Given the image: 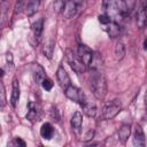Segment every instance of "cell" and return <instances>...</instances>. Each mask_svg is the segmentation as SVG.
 Returning <instances> with one entry per match:
<instances>
[{
	"label": "cell",
	"instance_id": "22",
	"mask_svg": "<svg viewBox=\"0 0 147 147\" xmlns=\"http://www.w3.org/2000/svg\"><path fill=\"white\" fill-rule=\"evenodd\" d=\"M49 117H51L52 121H54V122H56V123L60 121V111H59V109H57L56 107H52V108H51Z\"/></svg>",
	"mask_w": 147,
	"mask_h": 147
},
{
	"label": "cell",
	"instance_id": "25",
	"mask_svg": "<svg viewBox=\"0 0 147 147\" xmlns=\"http://www.w3.org/2000/svg\"><path fill=\"white\" fill-rule=\"evenodd\" d=\"M5 105H6V93H5L3 85L0 84V109L3 108Z\"/></svg>",
	"mask_w": 147,
	"mask_h": 147
},
{
	"label": "cell",
	"instance_id": "13",
	"mask_svg": "<svg viewBox=\"0 0 147 147\" xmlns=\"http://www.w3.org/2000/svg\"><path fill=\"white\" fill-rule=\"evenodd\" d=\"M20 100V84L17 78L13 79V88H11V96H10V103L13 107H16L17 101Z\"/></svg>",
	"mask_w": 147,
	"mask_h": 147
},
{
	"label": "cell",
	"instance_id": "7",
	"mask_svg": "<svg viewBox=\"0 0 147 147\" xmlns=\"http://www.w3.org/2000/svg\"><path fill=\"white\" fill-rule=\"evenodd\" d=\"M56 78H57V82L60 84V86L64 90L65 87H68L69 85H71V80H70V77L68 75V72L64 70L63 67H59L57 68V71H56Z\"/></svg>",
	"mask_w": 147,
	"mask_h": 147
},
{
	"label": "cell",
	"instance_id": "12",
	"mask_svg": "<svg viewBox=\"0 0 147 147\" xmlns=\"http://www.w3.org/2000/svg\"><path fill=\"white\" fill-rule=\"evenodd\" d=\"M146 144L145 141V133L141 129L140 125H138L136 127V132H134V138H133V145L138 146V147H144Z\"/></svg>",
	"mask_w": 147,
	"mask_h": 147
},
{
	"label": "cell",
	"instance_id": "29",
	"mask_svg": "<svg viewBox=\"0 0 147 147\" xmlns=\"http://www.w3.org/2000/svg\"><path fill=\"white\" fill-rule=\"evenodd\" d=\"M11 145H21V146H25V142L22 140V139H20V138H15L14 140H13V142H11Z\"/></svg>",
	"mask_w": 147,
	"mask_h": 147
},
{
	"label": "cell",
	"instance_id": "20",
	"mask_svg": "<svg viewBox=\"0 0 147 147\" xmlns=\"http://www.w3.org/2000/svg\"><path fill=\"white\" fill-rule=\"evenodd\" d=\"M54 45H55V41H54L52 38L48 39V40L45 42V45H44V47H42V53H44V55H45L47 59H52L53 51H54Z\"/></svg>",
	"mask_w": 147,
	"mask_h": 147
},
{
	"label": "cell",
	"instance_id": "15",
	"mask_svg": "<svg viewBox=\"0 0 147 147\" xmlns=\"http://www.w3.org/2000/svg\"><path fill=\"white\" fill-rule=\"evenodd\" d=\"M130 134H131V126L129 124H124L118 130V140L122 144H125L126 140L129 139Z\"/></svg>",
	"mask_w": 147,
	"mask_h": 147
},
{
	"label": "cell",
	"instance_id": "8",
	"mask_svg": "<svg viewBox=\"0 0 147 147\" xmlns=\"http://www.w3.org/2000/svg\"><path fill=\"white\" fill-rule=\"evenodd\" d=\"M42 29H44V18L37 20V21L31 25V31H32L31 39H34L37 44H38V41H39V39H40Z\"/></svg>",
	"mask_w": 147,
	"mask_h": 147
},
{
	"label": "cell",
	"instance_id": "30",
	"mask_svg": "<svg viewBox=\"0 0 147 147\" xmlns=\"http://www.w3.org/2000/svg\"><path fill=\"white\" fill-rule=\"evenodd\" d=\"M6 59H7V63H8V65H9V64L13 65V54H11V53H7Z\"/></svg>",
	"mask_w": 147,
	"mask_h": 147
},
{
	"label": "cell",
	"instance_id": "10",
	"mask_svg": "<svg viewBox=\"0 0 147 147\" xmlns=\"http://www.w3.org/2000/svg\"><path fill=\"white\" fill-rule=\"evenodd\" d=\"M32 74H33L34 82L37 84H41L42 79L46 77V74H45L44 68L40 64H38V63H33L32 64Z\"/></svg>",
	"mask_w": 147,
	"mask_h": 147
},
{
	"label": "cell",
	"instance_id": "18",
	"mask_svg": "<svg viewBox=\"0 0 147 147\" xmlns=\"http://www.w3.org/2000/svg\"><path fill=\"white\" fill-rule=\"evenodd\" d=\"M40 134L44 139H47V140L52 139V137L54 134V129H53L52 124L51 123H44L41 129H40Z\"/></svg>",
	"mask_w": 147,
	"mask_h": 147
},
{
	"label": "cell",
	"instance_id": "6",
	"mask_svg": "<svg viewBox=\"0 0 147 147\" xmlns=\"http://www.w3.org/2000/svg\"><path fill=\"white\" fill-rule=\"evenodd\" d=\"M28 114H26V118L30 119L31 122H37L40 119V115H41V111H40V108L39 106L36 103V102H29L28 103Z\"/></svg>",
	"mask_w": 147,
	"mask_h": 147
},
{
	"label": "cell",
	"instance_id": "14",
	"mask_svg": "<svg viewBox=\"0 0 147 147\" xmlns=\"http://www.w3.org/2000/svg\"><path fill=\"white\" fill-rule=\"evenodd\" d=\"M70 123H71L72 130H74L76 133H78V132L80 131V129H82V123H83V115H82V113L76 111V113L72 115Z\"/></svg>",
	"mask_w": 147,
	"mask_h": 147
},
{
	"label": "cell",
	"instance_id": "23",
	"mask_svg": "<svg viewBox=\"0 0 147 147\" xmlns=\"http://www.w3.org/2000/svg\"><path fill=\"white\" fill-rule=\"evenodd\" d=\"M25 3H26V0H17V2H16V5H15V8H14V13H15V14L22 13V10H23L24 7H25Z\"/></svg>",
	"mask_w": 147,
	"mask_h": 147
},
{
	"label": "cell",
	"instance_id": "4",
	"mask_svg": "<svg viewBox=\"0 0 147 147\" xmlns=\"http://www.w3.org/2000/svg\"><path fill=\"white\" fill-rule=\"evenodd\" d=\"M64 94L68 99H70L71 101L74 102H77V103H83L85 102V95L83 93V91L74 85H69L68 87L64 88Z\"/></svg>",
	"mask_w": 147,
	"mask_h": 147
},
{
	"label": "cell",
	"instance_id": "2",
	"mask_svg": "<svg viewBox=\"0 0 147 147\" xmlns=\"http://www.w3.org/2000/svg\"><path fill=\"white\" fill-rule=\"evenodd\" d=\"M65 57H67V61H68L70 68H71L75 72H77V74H83V72L86 71V65L79 60L78 55L75 54L72 49H70V48H67V49H65Z\"/></svg>",
	"mask_w": 147,
	"mask_h": 147
},
{
	"label": "cell",
	"instance_id": "11",
	"mask_svg": "<svg viewBox=\"0 0 147 147\" xmlns=\"http://www.w3.org/2000/svg\"><path fill=\"white\" fill-rule=\"evenodd\" d=\"M146 18H147V15H146V0H141V8L137 14V23H138V26L140 29L145 28Z\"/></svg>",
	"mask_w": 147,
	"mask_h": 147
},
{
	"label": "cell",
	"instance_id": "17",
	"mask_svg": "<svg viewBox=\"0 0 147 147\" xmlns=\"http://www.w3.org/2000/svg\"><path fill=\"white\" fill-rule=\"evenodd\" d=\"M106 26H107V32H108L109 37H111V38H116L119 34V32H121V26L115 21H111Z\"/></svg>",
	"mask_w": 147,
	"mask_h": 147
},
{
	"label": "cell",
	"instance_id": "16",
	"mask_svg": "<svg viewBox=\"0 0 147 147\" xmlns=\"http://www.w3.org/2000/svg\"><path fill=\"white\" fill-rule=\"evenodd\" d=\"M82 108H83V113L87 116V117H94L96 115V106L93 102H83L82 103Z\"/></svg>",
	"mask_w": 147,
	"mask_h": 147
},
{
	"label": "cell",
	"instance_id": "26",
	"mask_svg": "<svg viewBox=\"0 0 147 147\" xmlns=\"http://www.w3.org/2000/svg\"><path fill=\"white\" fill-rule=\"evenodd\" d=\"M99 22L101 23V24H103V25H107L108 23H110L111 22V18L107 15V14H102V15H99Z\"/></svg>",
	"mask_w": 147,
	"mask_h": 147
},
{
	"label": "cell",
	"instance_id": "1",
	"mask_svg": "<svg viewBox=\"0 0 147 147\" xmlns=\"http://www.w3.org/2000/svg\"><path fill=\"white\" fill-rule=\"evenodd\" d=\"M88 83L93 95L99 100H103L107 94V80L105 75L100 72L99 69H92L88 76Z\"/></svg>",
	"mask_w": 147,
	"mask_h": 147
},
{
	"label": "cell",
	"instance_id": "19",
	"mask_svg": "<svg viewBox=\"0 0 147 147\" xmlns=\"http://www.w3.org/2000/svg\"><path fill=\"white\" fill-rule=\"evenodd\" d=\"M39 6H40V0H30L29 3L26 5L25 7V13L28 16H33L38 9H39Z\"/></svg>",
	"mask_w": 147,
	"mask_h": 147
},
{
	"label": "cell",
	"instance_id": "21",
	"mask_svg": "<svg viewBox=\"0 0 147 147\" xmlns=\"http://www.w3.org/2000/svg\"><path fill=\"white\" fill-rule=\"evenodd\" d=\"M125 55V46L123 42L118 41L115 46V57L116 60H122Z\"/></svg>",
	"mask_w": 147,
	"mask_h": 147
},
{
	"label": "cell",
	"instance_id": "3",
	"mask_svg": "<svg viewBox=\"0 0 147 147\" xmlns=\"http://www.w3.org/2000/svg\"><path fill=\"white\" fill-rule=\"evenodd\" d=\"M121 102L118 100H113L103 106L102 109V118L103 119H113L121 111Z\"/></svg>",
	"mask_w": 147,
	"mask_h": 147
},
{
	"label": "cell",
	"instance_id": "27",
	"mask_svg": "<svg viewBox=\"0 0 147 147\" xmlns=\"http://www.w3.org/2000/svg\"><path fill=\"white\" fill-rule=\"evenodd\" d=\"M63 6H64V2L62 1V0H56L55 2H54V10L57 13V11H61L62 9H63Z\"/></svg>",
	"mask_w": 147,
	"mask_h": 147
},
{
	"label": "cell",
	"instance_id": "5",
	"mask_svg": "<svg viewBox=\"0 0 147 147\" xmlns=\"http://www.w3.org/2000/svg\"><path fill=\"white\" fill-rule=\"evenodd\" d=\"M77 55H78L79 60H80L86 67H88V64H90V62H91V60H92V57H93V52H92V49H90L86 45H83V44H82V45L78 46Z\"/></svg>",
	"mask_w": 147,
	"mask_h": 147
},
{
	"label": "cell",
	"instance_id": "28",
	"mask_svg": "<svg viewBox=\"0 0 147 147\" xmlns=\"http://www.w3.org/2000/svg\"><path fill=\"white\" fill-rule=\"evenodd\" d=\"M93 136H94V131H93V130H88V131L83 136V138H80V139L84 140V141H88V140H91V139L93 138Z\"/></svg>",
	"mask_w": 147,
	"mask_h": 147
},
{
	"label": "cell",
	"instance_id": "24",
	"mask_svg": "<svg viewBox=\"0 0 147 147\" xmlns=\"http://www.w3.org/2000/svg\"><path fill=\"white\" fill-rule=\"evenodd\" d=\"M41 86H42L44 90H46V91H51L52 87H53V82H52L49 78L45 77V78L42 79V82H41Z\"/></svg>",
	"mask_w": 147,
	"mask_h": 147
},
{
	"label": "cell",
	"instance_id": "9",
	"mask_svg": "<svg viewBox=\"0 0 147 147\" xmlns=\"http://www.w3.org/2000/svg\"><path fill=\"white\" fill-rule=\"evenodd\" d=\"M8 9H9V2L7 0H2L0 2V30L5 26L8 18Z\"/></svg>",
	"mask_w": 147,
	"mask_h": 147
}]
</instances>
